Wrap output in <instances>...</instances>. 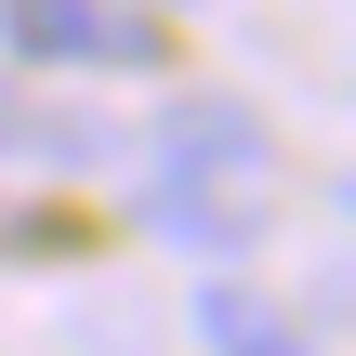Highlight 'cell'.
Wrapping results in <instances>:
<instances>
[{"label":"cell","mask_w":356,"mask_h":356,"mask_svg":"<svg viewBox=\"0 0 356 356\" xmlns=\"http://www.w3.org/2000/svg\"><path fill=\"white\" fill-rule=\"evenodd\" d=\"M159 185H225V198H277L264 119H251L238 92H172V119H159Z\"/></svg>","instance_id":"6da1fadb"},{"label":"cell","mask_w":356,"mask_h":356,"mask_svg":"<svg viewBox=\"0 0 356 356\" xmlns=\"http://www.w3.org/2000/svg\"><path fill=\"white\" fill-rule=\"evenodd\" d=\"M0 40L26 66H159L172 53L159 13H132V0H0Z\"/></svg>","instance_id":"7a4b0ae2"},{"label":"cell","mask_w":356,"mask_h":356,"mask_svg":"<svg viewBox=\"0 0 356 356\" xmlns=\"http://www.w3.org/2000/svg\"><path fill=\"white\" fill-rule=\"evenodd\" d=\"M145 225L185 238V251H211V264L264 251V198H225V185H145Z\"/></svg>","instance_id":"3957f363"},{"label":"cell","mask_w":356,"mask_h":356,"mask_svg":"<svg viewBox=\"0 0 356 356\" xmlns=\"http://www.w3.org/2000/svg\"><path fill=\"white\" fill-rule=\"evenodd\" d=\"M198 343H211V356H304V330H291L264 291L225 277V291H198Z\"/></svg>","instance_id":"277c9868"},{"label":"cell","mask_w":356,"mask_h":356,"mask_svg":"<svg viewBox=\"0 0 356 356\" xmlns=\"http://www.w3.org/2000/svg\"><path fill=\"white\" fill-rule=\"evenodd\" d=\"M185 13H198V0H185Z\"/></svg>","instance_id":"5b68a950"},{"label":"cell","mask_w":356,"mask_h":356,"mask_svg":"<svg viewBox=\"0 0 356 356\" xmlns=\"http://www.w3.org/2000/svg\"><path fill=\"white\" fill-rule=\"evenodd\" d=\"M343 198H356V185H343Z\"/></svg>","instance_id":"8992f818"}]
</instances>
